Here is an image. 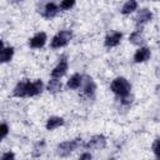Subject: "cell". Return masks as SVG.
Returning <instances> with one entry per match:
<instances>
[{
	"label": "cell",
	"instance_id": "obj_11",
	"mask_svg": "<svg viewBox=\"0 0 160 160\" xmlns=\"http://www.w3.org/2000/svg\"><path fill=\"white\" fill-rule=\"evenodd\" d=\"M121 39H122V34L120 31H114V32L106 35V38L104 40V45L106 48H115L120 44Z\"/></svg>",
	"mask_w": 160,
	"mask_h": 160
},
{
	"label": "cell",
	"instance_id": "obj_26",
	"mask_svg": "<svg viewBox=\"0 0 160 160\" xmlns=\"http://www.w3.org/2000/svg\"><path fill=\"white\" fill-rule=\"evenodd\" d=\"M108 160H115V159H114V158H110V159H108Z\"/></svg>",
	"mask_w": 160,
	"mask_h": 160
},
{
	"label": "cell",
	"instance_id": "obj_4",
	"mask_svg": "<svg viewBox=\"0 0 160 160\" xmlns=\"http://www.w3.org/2000/svg\"><path fill=\"white\" fill-rule=\"evenodd\" d=\"M69 69V62H68V59L66 56H61V59L59 60V62L56 64V66L51 70V78L54 79H60L62 78L66 71Z\"/></svg>",
	"mask_w": 160,
	"mask_h": 160
},
{
	"label": "cell",
	"instance_id": "obj_13",
	"mask_svg": "<svg viewBox=\"0 0 160 160\" xmlns=\"http://www.w3.org/2000/svg\"><path fill=\"white\" fill-rule=\"evenodd\" d=\"M65 124V120L60 116H50L48 120H46V124H45V128L46 130L51 131V130H55L60 126H62Z\"/></svg>",
	"mask_w": 160,
	"mask_h": 160
},
{
	"label": "cell",
	"instance_id": "obj_15",
	"mask_svg": "<svg viewBox=\"0 0 160 160\" xmlns=\"http://www.w3.org/2000/svg\"><path fill=\"white\" fill-rule=\"evenodd\" d=\"M82 76L80 75V74H74V75H71L70 76V79L68 80V82H66V88L68 89H71V90H76V89H79L80 86H81V84H82Z\"/></svg>",
	"mask_w": 160,
	"mask_h": 160
},
{
	"label": "cell",
	"instance_id": "obj_2",
	"mask_svg": "<svg viewBox=\"0 0 160 160\" xmlns=\"http://www.w3.org/2000/svg\"><path fill=\"white\" fill-rule=\"evenodd\" d=\"M81 145H82L81 138H76V139H72V140H69V141H62L56 146V152L60 158H66L74 150L80 148Z\"/></svg>",
	"mask_w": 160,
	"mask_h": 160
},
{
	"label": "cell",
	"instance_id": "obj_25",
	"mask_svg": "<svg viewBox=\"0 0 160 160\" xmlns=\"http://www.w3.org/2000/svg\"><path fill=\"white\" fill-rule=\"evenodd\" d=\"M78 160H92V156H91L90 152H84V154L80 155V158Z\"/></svg>",
	"mask_w": 160,
	"mask_h": 160
},
{
	"label": "cell",
	"instance_id": "obj_24",
	"mask_svg": "<svg viewBox=\"0 0 160 160\" xmlns=\"http://www.w3.org/2000/svg\"><path fill=\"white\" fill-rule=\"evenodd\" d=\"M1 160H15V154L12 151H6L2 154Z\"/></svg>",
	"mask_w": 160,
	"mask_h": 160
},
{
	"label": "cell",
	"instance_id": "obj_8",
	"mask_svg": "<svg viewBox=\"0 0 160 160\" xmlns=\"http://www.w3.org/2000/svg\"><path fill=\"white\" fill-rule=\"evenodd\" d=\"M46 40H48L46 34H45L44 31H40V32L35 34V35L29 40V46L32 48V49H40V48H42V46L45 45Z\"/></svg>",
	"mask_w": 160,
	"mask_h": 160
},
{
	"label": "cell",
	"instance_id": "obj_7",
	"mask_svg": "<svg viewBox=\"0 0 160 160\" xmlns=\"http://www.w3.org/2000/svg\"><path fill=\"white\" fill-rule=\"evenodd\" d=\"M151 19H152V12L149 9H141L138 11V14L135 16V24H136V26H142V25L148 24Z\"/></svg>",
	"mask_w": 160,
	"mask_h": 160
},
{
	"label": "cell",
	"instance_id": "obj_3",
	"mask_svg": "<svg viewBox=\"0 0 160 160\" xmlns=\"http://www.w3.org/2000/svg\"><path fill=\"white\" fill-rule=\"evenodd\" d=\"M72 38V32L71 30H61L59 31L52 39H51V42H50V46L52 49H60V48H64L69 44V41L71 40Z\"/></svg>",
	"mask_w": 160,
	"mask_h": 160
},
{
	"label": "cell",
	"instance_id": "obj_19",
	"mask_svg": "<svg viewBox=\"0 0 160 160\" xmlns=\"http://www.w3.org/2000/svg\"><path fill=\"white\" fill-rule=\"evenodd\" d=\"M136 9H138V2L135 0H129V1H126L122 5V8H121L120 11H121L122 15H129V14L134 12Z\"/></svg>",
	"mask_w": 160,
	"mask_h": 160
},
{
	"label": "cell",
	"instance_id": "obj_6",
	"mask_svg": "<svg viewBox=\"0 0 160 160\" xmlns=\"http://www.w3.org/2000/svg\"><path fill=\"white\" fill-rule=\"evenodd\" d=\"M44 90V82L41 80H35V81H28V88H26V96H36L41 94Z\"/></svg>",
	"mask_w": 160,
	"mask_h": 160
},
{
	"label": "cell",
	"instance_id": "obj_16",
	"mask_svg": "<svg viewBox=\"0 0 160 160\" xmlns=\"http://www.w3.org/2000/svg\"><path fill=\"white\" fill-rule=\"evenodd\" d=\"M26 88H28V80L18 82L12 90V95L16 98H26Z\"/></svg>",
	"mask_w": 160,
	"mask_h": 160
},
{
	"label": "cell",
	"instance_id": "obj_21",
	"mask_svg": "<svg viewBox=\"0 0 160 160\" xmlns=\"http://www.w3.org/2000/svg\"><path fill=\"white\" fill-rule=\"evenodd\" d=\"M44 148H45V141H44V140H41L40 142H38V144L35 145L34 151H32V156H34V158L40 156V155H41V152H42V150H44Z\"/></svg>",
	"mask_w": 160,
	"mask_h": 160
},
{
	"label": "cell",
	"instance_id": "obj_10",
	"mask_svg": "<svg viewBox=\"0 0 160 160\" xmlns=\"http://www.w3.org/2000/svg\"><path fill=\"white\" fill-rule=\"evenodd\" d=\"M150 56H151L150 49L146 48V46H140V48L135 51V54H134V61L138 62V64L145 62V61H148V60L150 59Z\"/></svg>",
	"mask_w": 160,
	"mask_h": 160
},
{
	"label": "cell",
	"instance_id": "obj_20",
	"mask_svg": "<svg viewBox=\"0 0 160 160\" xmlns=\"http://www.w3.org/2000/svg\"><path fill=\"white\" fill-rule=\"evenodd\" d=\"M152 152L156 158V160H160V138L155 139L154 142H152Z\"/></svg>",
	"mask_w": 160,
	"mask_h": 160
},
{
	"label": "cell",
	"instance_id": "obj_22",
	"mask_svg": "<svg viewBox=\"0 0 160 160\" xmlns=\"http://www.w3.org/2000/svg\"><path fill=\"white\" fill-rule=\"evenodd\" d=\"M74 5H75V1L74 0H62L59 6H60L61 10H70Z\"/></svg>",
	"mask_w": 160,
	"mask_h": 160
},
{
	"label": "cell",
	"instance_id": "obj_9",
	"mask_svg": "<svg viewBox=\"0 0 160 160\" xmlns=\"http://www.w3.org/2000/svg\"><path fill=\"white\" fill-rule=\"evenodd\" d=\"M82 82H84V90H82L84 96H86L88 99H92L95 95V90H96V85L92 78L85 76V80H82Z\"/></svg>",
	"mask_w": 160,
	"mask_h": 160
},
{
	"label": "cell",
	"instance_id": "obj_23",
	"mask_svg": "<svg viewBox=\"0 0 160 160\" xmlns=\"http://www.w3.org/2000/svg\"><path fill=\"white\" fill-rule=\"evenodd\" d=\"M8 134H9V126H8V124L2 122L1 126H0V138L1 139H5Z\"/></svg>",
	"mask_w": 160,
	"mask_h": 160
},
{
	"label": "cell",
	"instance_id": "obj_1",
	"mask_svg": "<svg viewBox=\"0 0 160 160\" xmlns=\"http://www.w3.org/2000/svg\"><path fill=\"white\" fill-rule=\"evenodd\" d=\"M110 90L116 95L119 96L120 99H124L129 95H131V84L122 76H119V78H115L111 84H110Z\"/></svg>",
	"mask_w": 160,
	"mask_h": 160
},
{
	"label": "cell",
	"instance_id": "obj_5",
	"mask_svg": "<svg viewBox=\"0 0 160 160\" xmlns=\"http://www.w3.org/2000/svg\"><path fill=\"white\" fill-rule=\"evenodd\" d=\"M106 146V138L104 135H94L86 144L85 148L86 149H95V150H100L104 149Z\"/></svg>",
	"mask_w": 160,
	"mask_h": 160
},
{
	"label": "cell",
	"instance_id": "obj_12",
	"mask_svg": "<svg viewBox=\"0 0 160 160\" xmlns=\"http://www.w3.org/2000/svg\"><path fill=\"white\" fill-rule=\"evenodd\" d=\"M59 11H60L59 5H56L55 2H46L42 9V16L46 19H52L59 14Z\"/></svg>",
	"mask_w": 160,
	"mask_h": 160
},
{
	"label": "cell",
	"instance_id": "obj_14",
	"mask_svg": "<svg viewBox=\"0 0 160 160\" xmlns=\"http://www.w3.org/2000/svg\"><path fill=\"white\" fill-rule=\"evenodd\" d=\"M14 52H15V50H14L12 46H5L2 44V48H1V51H0V61L2 64L11 61V59L14 56Z\"/></svg>",
	"mask_w": 160,
	"mask_h": 160
},
{
	"label": "cell",
	"instance_id": "obj_17",
	"mask_svg": "<svg viewBox=\"0 0 160 160\" xmlns=\"http://www.w3.org/2000/svg\"><path fill=\"white\" fill-rule=\"evenodd\" d=\"M129 41L134 45H138V46L142 45L145 42V38H144L142 31L139 29V30H135L134 32H131V35L129 36Z\"/></svg>",
	"mask_w": 160,
	"mask_h": 160
},
{
	"label": "cell",
	"instance_id": "obj_18",
	"mask_svg": "<svg viewBox=\"0 0 160 160\" xmlns=\"http://www.w3.org/2000/svg\"><path fill=\"white\" fill-rule=\"evenodd\" d=\"M61 86H62V84H61L60 79H54V78H51V79L49 80V82H48L46 89H48L49 92L56 94V92H59V91L61 90Z\"/></svg>",
	"mask_w": 160,
	"mask_h": 160
}]
</instances>
